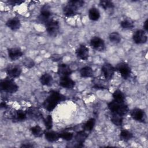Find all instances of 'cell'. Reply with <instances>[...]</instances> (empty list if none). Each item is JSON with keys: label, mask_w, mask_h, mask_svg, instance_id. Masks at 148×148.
Returning a JSON list of instances; mask_svg holds the SVG:
<instances>
[{"label": "cell", "mask_w": 148, "mask_h": 148, "mask_svg": "<svg viewBox=\"0 0 148 148\" xmlns=\"http://www.w3.org/2000/svg\"><path fill=\"white\" fill-rule=\"evenodd\" d=\"M26 112L27 113V115L31 117V118L38 119L42 117V116L40 112L35 108H30Z\"/></svg>", "instance_id": "83f0119b"}, {"label": "cell", "mask_w": 148, "mask_h": 148, "mask_svg": "<svg viewBox=\"0 0 148 148\" xmlns=\"http://www.w3.org/2000/svg\"><path fill=\"white\" fill-rule=\"evenodd\" d=\"M95 119L91 118L88 119L83 125V130L86 132H91L94 129L95 125Z\"/></svg>", "instance_id": "f1b7e54d"}, {"label": "cell", "mask_w": 148, "mask_h": 148, "mask_svg": "<svg viewBox=\"0 0 148 148\" xmlns=\"http://www.w3.org/2000/svg\"><path fill=\"white\" fill-rule=\"evenodd\" d=\"M22 63L25 67L28 69L32 68L35 66L34 61L32 58L29 57H26L24 58V60L22 61Z\"/></svg>", "instance_id": "e575fe53"}, {"label": "cell", "mask_w": 148, "mask_h": 148, "mask_svg": "<svg viewBox=\"0 0 148 148\" xmlns=\"http://www.w3.org/2000/svg\"><path fill=\"white\" fill-rule=\"evenodd\" d=\"M24 1H18V0H12V1H9L8 3L10 5L12 6H16V5H21L22 3H23Z\"/></svg>", "instance_id": "f35d334b"}, {"label": "cell", "mask_w": 148, "mask_h": 148, "mask_svg": "<svg viewBox=\"0 0 148 148\" xmlns=\"http://www.w3.org/2000/svg\"><path fill=\"white\" fill-rule=\"evenodd\" d=\"M44 124L46 130H50L53 127V119L51 115H48L43 119Z\"/></svg>", "instance_id": "836d02e7"}, {"label": "cell", "mask_w": 148, "mask_h": 148, "mask_svg": "<svg viewBox=\"0 0 148 148\" xmlns=\"http://www.w3.org/2000/svg\"><path fill=\"white\" fill-rule=\"evenodd\" d=\"M6 25L12 31H17L21 27V22L17 17H14L9 19L6 23Z\"/></svg>", "instance_id": "ac0fdd59"}, {"label": "cell", "mask_w": 148, "mask_h": 148, "mask_svg": "<svg viewBox=\"0 0 148 148\" xmlns=\"http://www.w3.org/2000/svg\"><path fill=\"white\" fill-rule=\"evenodd\" d=\"M115 70L117 71L124 79H128L131 75V68L130 65L124 61L119 62L116 67Z\"/></svg>", "instance_id": "277c9868"}, {"label": "cell", "mask_w": 148, "mask_h": 148, "mask_svg": "<svg viewBox=\"0 0 148 148\" xmlns=\"http://www.w3.org/2000/svg\"><path fill=\"white\" fill-rule=\"evenodd\" d=\"M109 40L113 43H119L121 40V36L117 32H113L109 35Z\"/></svg>", "instance_id": "1f68e13d"}, {"label": "cell", "mask_w": 148, "mask_h": 148, "mask_svg": "<svg viewBox=\"0 0 148 148\" xmlns=\"http://www.w3.org/2000/svg\"><path fill=\"white\" fill-rule=\"evenodd\" d=\"M80 75L82 77L88 78L91 77L93 76L94 72L92 69L88 66L82 67L80 70Z\"/></svg>", "instance_id": "603a6c76"}, {"label": "cell", "mask_w": 148, "mask_h": 148, "mask_svg": "<svg viewBox=\"0 0 148 148\" xmlns=\"http://www.w3.org/2000/svg\"><path fill=\"white\" fill-rule=\"evenodd\" d=\"M8 54L10 60L16 61L23 56V52L19 47H12L8 49Z\"/></svg>", "instance_id": "5bb4252c"}, {"label": "cell", "mask_w": 148, "mask_h": 148, "mask_svg": "<svg viewBox=\"0 0 148 148\" xmlns=\"http://www.w3.org/2000/svg\"><path fill=\"white\" fill-rule=\"evenodd\" d=\"M77 10L78 9L75 6L68 3L63 8V13L66 17H71L77 14Z\"/></svg>", "instance_id": "44dd1931"}, {"label": "cell", "mask_w": 148, "mask_h": 148, "mask_svg": "<svg viewBox=\"0 0 148 148\" xmlns=\"http://www.w3.org/2000/svg\"><path fill=\"white\" fill-rule=\"evenodd\" d=\"M119 137L120 140L124 142H128L134 137V135L130 131L124 129L120 131Z\"/></svg>", "instance_id": "cb8c5ba5"}, {"label": "cell", "mask_w": 148, "mask_h": 148, "mask_svg": "<svg viewBox=\"0 0 148 148\" xmlns=\"http://www.w3.org/2000/svg\"><path fill=\"white\" fill-rule=\"evenodd\" d=\"M39 81L40 83L45 86H51L53 84V78L52 76L48 73H45L42 75L39 78Z\"/></svg>", "instance_id": "7402d4cb"}, {"label": "cell", "mask_w": 148, "mask_h": 148, "mask_svg": "<svg viewBox=\"0 0 148 148\" xmlns=\"http://www.w3.org/2000/svg\"><path fill=\"white\" fill-rule=\"evenodd\" d=\"M108 108L112 113L119 114L121 116H125L129 111L128 107L125 102H120L114 100L108 103Z\"/></svg>", "instance_id": "7a4b0ae2"}, {"label": "cell", "mask_w": 148, "mask_h": 148, "mask_svg": "<svg viewBox=\"0 0 148 148\" xmlns=\"http://www.w3.org/2000/svg\"><path fill=\"white\" fill-rule=\"evenodd\" d=\"M0 87L1 90L10 94L15 93L18 90V85L14 82L13 79L10 77L1 80L0 83Z\"/></svg>", "instance_id": "3957f363"}, {"label": "cell", "mask_w": 148, "mask_h": 148, "mask_svg": "<svg viewBox=\"0 0 148 148\" xmlns=\"http://www.w3.org/2000/svg\"><path fill=\"white\" fill-rule=\"evenodd\" d=\"M59 85L64 88L72 89L75 87V82L69 76L60 77Z\"/></svg>", "instance_id": "9a60e30c"}, {"label": "cell", "mask_w": 148, "mask_h": 148, "mask_svg": "<svg viewBox=\"0 0 148 148\" xmlns=\"http://www.w3.org/2000/svg\"><path fill=\"white\" fill-rule=\"evenodd\" d=\"M134 42L138 45L143 44L147 41V36L146 32L142 29L136 30L132 35Z\"/></svg>", "instance_id": "9c48e42d"}, {"label": "cell", "mask_w": 148, "mask_h": 148, "mask_svg": "<svg viewBox=\"0 0 148 148\" xmlns=\"http://www.w3.org/2000/svg\"><path fill=\"white\" fill-rule=\"evenodd\" d=\"M44 135L46 139L49 142H54L60 139V133H58L51 130L45 131Z\"/></svg>", "instance_id": "d6986e66"}, {"label": "cell", "mask_w": 148, "mask_h": 148, "mask_svg": "<svg viewBox=\"0 0 148 148\" xmlns=\"http://www.w3.org/2000/svg\"><path fill=\"white\" fill-rule=\"evenodd\" d=\"M68 3L75 6L77 9H79L84 5V2L82 0H71L69 1Z\"/></svg>", "instance_id": "8d00e7d4"}, {"label": "cell", "mask_w": 148, "mask_h": 148, "mask_svg": "<svg viewBox=\"0 0 148 148\" xmlns=\"http://www.w3.org/2000/svg\"><path fill=\"white\" fill-rule=\"evenodd\" d=\"M72 72L71 67L66 64H60L58 65L57 73L60 77L69 76L72 73Z\"/></svg>", "instance_id": "2e32d148"}, {"label": "cell", "mask_w": 148, "mask_h": 148, "mask_svg": "<svg viewBox=\"0 0 148 148\" xmlns=\"http://www.w3.org/2000/svg\"><path fill=\"white\" fill-rule=\"evenodd\" d=\"M110 121L116 126H121L123 122V116L112 113L110 117Z\"/></svg>", "instance_id": "f546056e"}, {"label": "cell", "mask_w": 148, "mask_h": 148, "mask_svg": "<svg viewBox=\"0 0 148 148\" xmlns=\"http://www.w3.org/2000/svg\"><path fill=\"white\" fill-rule=\"evenodd\" d=\"M130 115L134 120L139 122H145L146 120V114L144 110L140 108L133 109L130 112Z\"/></svg>", "instance_id": "7c38bea8"}, {"label": "cell", "mask_w": 148, "mask_h": 148, "mask_svg": "<svg viewBox=\"0 0 148 148\" xmlns=\"http://www.w3.org/2000/svg\"><path fill=\"white\" fill-rule=\"evenodd\" d=\"M88 17L90 20L93 21H96L100 18V12L96 8H91L88 11Z\"/></svg>", "instance_id": "d4e9b609"}, {"label": "cell", "mask_w": 148, "mask_h": 148, "mask_svg": "<svg viewBox=\"0 0 148 148\" xmlns=\"http://www.w3.org/2000/svg\"><path fill=\"white\" fill-rule=\"evenodd\" d=\"M113 98L114 101H117V102H125V95L124 93L120 90V89H117L116 90L113 94Z\"/></svg>", "instance_id": "484cf974"}, {"label": "cell", "mask_w": 148, "mask_h": 148, "mask_svg": "<svg viewBox=\"0 0 148 148\" xmlns=\"http://www.w3.org/2000/svg\"><path fill=\"white\" fill-rule=\"evenodd\" d=\"M120 25L123 29H130L134 28V23L132 20L130 18H125L121 21Z\"/></svg>", "instance_id": "4dcf8cb0"}, {"label": "cell", "mask_w": 148, "mask_h": 148, "mask_svg": "<svg viewBox=\"0 0 148 148\" xmlns=\"http://www.w3.org/2000/svg\"><path fill=\"white\" fill-rule=\"evenodd\" d=\"M99 5L104 10L112 9L114 7V3L111 1H109V0L100 1L99 3Z\"/></svg>", "instance_id": "d6a6232c"}, {"label": "cell", "mask_w": 148, "mask_h": 148, "mask_svg": "<svg viewBox=\"0 0 148 148\" xmlns=\"http://www.w3.org/2000/svg\"><path fill=\"white\" fill-rule=\"evenodd\" d=\"M51 12L50 8L46 5L43 6L41 8L40 14L38 16L39 21L43 24H46L50 20L52 19L51 18Z\"/></svg>", "instance_id": "ba28073f"}, {"label": "cell", "mask_w": 148, "mask_h": 148, "mask_svg": "<svg viewBox=\"0 0 148 148\" xmlns=\"http://www.w3.org/2000/svg\"><path fill=\"white\" fill-rule=\"evenodd\" d=\"M34 146L33 145L32 143H29V142H28V143H23V144L21 145V147H34Z\"/></svg>", "instance_id": "ab89813d"}, {"label": "cell", "mask_w": 148, "mask_h": 148, "mask_svg": "<svg viewBox=\"0 0 148 148\" xmlns=\"http://www.w3.org/2000/svg\"><path fill=\"white\" fill-rule=\"evenodd\" d=\"M143 27L144 31H145V32H147V30H148V20H147V19H146V20H145V21L144 22Z\"/></svg>", "instance_id": "60d3db41"}, {"label": "cell", "mask_w": 148, "mask_h": 148, "mask_svg": "<svg viewBox=\"0 0 148 148\" xmlns=\"http://www.w3.org/2000/svg\"><path fill=\"white\" fill-rule=\"evenodd\" d=\"M87 137H88V134L84 130L78 131L74 136L75 140L79 145L78 146L80 147L83 146V144L85 142Z\"/></svg>", "instance_id": "ffe728a7"}, {"label": "cell", "mask_w": 148, "mask_h": 148, "mask_svg": "<svg viewBox=\"0 0 148 148\" xmlns=\"http://www.w3.org/2000/svg\"><path fill=\"white\" fill-rule=\"evenodd\" d=\"M46 25V30L47 34L53 37H55L59 32L60 24L57 20L51 19Z\"/></svg>", "instance_id": "8992f818"}, {"label": "cell", "mask_w": 148, "mask_h": 148, "mask_svg": "<svg viewBox=\"0 0 148 148\" xmlns=\"http://www.w3.org/2000/svg\"><path fill=\"white\" fill-rule=\"evenodd\" d=\"M91 47L98 51H103L105 50V43L104 40L99 36H93L90 41Z\"/></svg>", "instance_id": "52a82bcc"}, {"label": "cell", "mask_w": 148, "mask_h": 148, "mask_svg": "<svg viewBox=\"0 0 148 148\" xmlns=\"http://www.w3.org/2000/svg\"><path fill=\"white\" fill-rule=\"evenodd\" d=\"M29 130L32 135L36 138L41 137L44 134L45 132L43 131L42 127L38 125H36L35 126L31 127Z\"/></svg>", "instance_id": "4316f807"}, {"label": "cell", "mask_w": 148, "mask_h": 148, "mask_svg": "<svg viewBox=\"0 0 148 148\" xmlns=\"http://www.w3.org/2000/svg\"><path fill=\"white\" fill-rule=\"evenodd\" d=\"M27 113L26 111L23 110H18L11 113L10 117L14 121H23L27 119Z\"/></svg>", "instance_id": "e0dca14e"}, {"label": "cell", "mask_w": 148, "mask_h": 148, "mask_svg": "<svg viewBox=\"0 0 148 148\" xmlns=\"http://www.w3.org/2000/svg\"><path fill=\"white\" fill-rule=\"evenodd\" d=\"M73 136H74L73 134L71 132L64 131V132L60 133V138H61L65 140H66V141L71 140L73 139Z\"/></svg>", "instance_id": "d590c367"}, {"label": "cell", "mask_w": 148, "mask_h": 148, "mask_svg": "<svg viewBox=\"0 0 148 148\" xmlns=\"http://www.w3.org/2000/svg\"><path fill=\"white\" fill-rule=\"evenodd\" d=\"M6 72L9 77L13 79L20 77L22 73V69L19 65H10L7 67Z\"/></svg>", "instance_id": "30bf717a"}, {"label": "cell", "mask_w": 148, "mask_h": 148, "mask_svg": "<svg viewBox=\"0 0 148 148\" xmlns=\"http://www.w3.org/2000/svg\"><path fill=\"white\" fill-rule=\"evenodd\" d=\"M106 79H102L101 77L94 78L92 81V87L94 88L99 90H107L109 88V84Z\"/></svg>", "instance_id": "4fadbf2b"}, {"label": "cell", "mask_w": 148, "mask_h": 148, "mask_svg": "<svg viewBox=\"0 0 148 148\" xmlns=\"http://www.w3.org/2000/svg\"><path fill=\"white\" fill-rule=\"evenodd\" d=\"M115 68L110 63L105 62L101 66V72L105 79L107 81L111 80L115 73Z\"/></svg>", "instance_id": "5b68a950"}, {"label": "cell", "mask_w": 148, "mask_h": 148, "mask_svg": "<svg viewBox=\"0 0 148 148\" xmlns=\"http://www.w3.org/2000/svg\"><path fill=\"white\" fill-rule=\"evenodd\" d=\"M50 58H51V61H54V62H57L61 59V56L60 54H54L51 55V56L50 57Z\"/></svg>", "instance_id": "74e56055"}, {"label": "cell", "mask_w": 148, "mask_h": 148, "mask_svg": "<svg viewBox=\"0 0 148 148\" xmlns=\"http://www.w3.org/2000/svg\"><path fill=\"white\" fill-rule=\"evenodd\" d=\"M75 54L79 59L86 61L89 57V49L85 45L82 44L76 49Z\"/></svg>", "instance_id": "8fae6325"}, {"label": "cell", "mask_w": 148, "mask_h": 148, "mask_svg": "<svg viewBox=\"0 0 148 148\" xmlns=\"http://www.w3.org/2000/svg\"><path fill=\"white\" fill-rule=\"evenodd\" d=\"M65 100V97L57 91H52L43 102V106L49 112H52L61 102Z\"/></svg>", "instance_id": "6da1fadb"}]
</instances>
